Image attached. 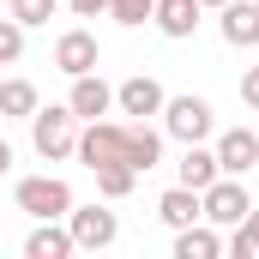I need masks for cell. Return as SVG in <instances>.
I'll return each instance as SVG.
<instances>
[{
    "label": "cell",
    "mask_w": 259,
    "mask_h": 259,
    "mask_svg": "<svg viewBox=\"0 0 259 259\" xmlns=\"http://www.w3.org/2000/svg\"><path fill=\"white\" fill-rule=\"evenodd\" d=\"M61 6H66V0H6V12H12V18H18L24 30H36V24H49V18H55Z\"/></svg>",
    "instance_id": "cell-21"
},
{
    "label": "cell",
    "mask_w": 259,
    "mask_h": 259,
    "mask_svg": "<svg viewBox=\"0 0 259 259\" xmlns=\"http://www.w3.org/2000/svg\"><path fill=\"white\" fill-rule=\"evenodd\" d=\"M199 6H211V12H217V6H223V0H199Z\"/></svg>",
    "instance_id": "cell-27"
},
{
    "label": "cell",
    "mask_w": 259,
    "mask_h": 259,
    "mask_svg": "<svg viewBox=\"0 0 259 259\" xmlns=\"http://www.w3.org/2000/svg\"><path fill=\"white\" fill-rule=\"evenodd\" d=\"M217 30H223L229 49H259V0H223Z\"/></svg>",
    "instance_id": "cell-8"
},
{
    "label": "cell",
    "mask_w": 259,
    "mask_h": 259,
    "mask_svg": "<svg viewBox=\"0 0 259 259\" xmlns=\"http://www.w3.org/2000/svg\"><path fill=\"white\" fill-rule=\"evenodd\" d=\"M151 6L157 0H109V18L127 24V30H139V24H151Z\"/></svg>",
    "instance_id": "cell-23"
},
{
    "label": "cell",
    "mask_w": 259,
    "mask_h": 259,
    "mask_svg": "<svg viewBox=\"0 0 259 259\" xmlns=\"http://www.w3.org/2000/svg\"><path fill=\"white\" fill-rule=\"evenodd\" d=\"M199 205H205V223H217V229H235V223L253 211V193L241 187V175H217V181L199 193Z\"/></svg>",
    "instance_id": "cell-6"
},
{
    "label": "cell",
    "mask_w": 259,
    "mask_h": 259,
    "mask_svg": "<svg viewBox=\"0 0 259 259\" xmlns=\"http://www.w3.org/2000/svg\"><path fill=\"white\" fill-rule=\"evenodd\" d=\"M66 229H72V247L78 253H103V247L121 241V217L103 211V205H72L66 211Z\"/></svg>",
    "instance_id": "cell-5"
},
{
    "label": "cell",
    "mask_w": 259,
    "mask_h": 259,
    "mask_svg": "<svg viewBox=\"0 0 259 259\" xmlns=\"http://www.w3.org/2000/svg\"><path fill=\"white\" fill-rule=\"evenodd\" d=\"M115 109H121V115H133V121L163 115V84H157V78H145V72H133L127 84H115Z\"/></svg>",
    "instance_id": "cell-10"
},
{
    "label": "cell",
    "mask_w": 259,
    "mask_h": 259,
    "mask_svg": "<svg viewBox=\"0 0 259 259\" xmlns=\"http://www.w3.org/2000/svg\"><path fill=\"white\" fill-rule=\"evenodd\" d=\"M199 18H205L199 0H157V6H151V24H157L169 42H187V36L199 30Z\"/></svg>",
    "instance_id": "cell-13"
},
{
    "label": "cell",
    "mask_w": 259,
    "mask_h": 259,
    "mask_svg": "<svg viewBox=\"0 0 259 259\" xmlns=\"http://www.w3.org/2000/svg\"><path fill=\"white\" fill-rule=\"evenodd\" d=\"M66 253H78L66 217H36V229L24 235V259H66Z\"/></svg>",
    "instance_id": "cell-12"
},
{
    "label": "cell",
    "mask_w": 259,
    "mask_h": 259,
    "mask_svg": "<svg viewBox=\"0 0 259 259\" xmlns=\"http://www.w3.org/2000/svg\"><path fill=\"white\" fill-rule=\"evenodd\" d=\"M30 145H36V157L42 163H61L78 151V115L66 109V103H36V115H30Z\"/></svg>",
    "instance_id": "cell-1"
},
{
    "label": "cell",
    "mask_w": 259,
    "mask_h": 259,
    "mask_svg": "<svg viewBox=\"0 0 259 259\" xmlns=\"http://www.w3.org/2000/svg\"><path fill=\"white\" fill-rule=\"evenodd\" d=\"M12 205H18L24 217H66V211H72V187H66L61 175H24V181L12 187Z\"/></svg>",
    "instance_id": "cell-3"
},
{
    "label": "cell",
    "mask_w": 259,
    "mask_h": 259,
    "mask_svg": "<svg viewBox=\"0 0 259 259\" xmlns=\"http://www.w3.org/2000/svg\"><path fill=\"white\" fill-rule=\"evenodd\" d=\"M66 109H72L78 121H103V115L115 109V91H109L97 72H78V78H72V91H66Z\"/></svg>",
    "instance_id": "cell-11"
},
{
    "label": "cell",
    "mask_w": 259,
    "mask_h": 259,
    "mask_svg": "<svg viewBox=\"0 0 259 259\" xmlns=\"http://www.w3.org/2000/svg\"><path fill=\"white\" fill-rule=\"evenodd\" d=\"M223 253V235H217V223H187V229H175V259H217Z\"/></svg>",
    "instance_id": "cell-17"
},
{
    "label": "cell",
    "mask_w": 259,
    "mask_h": 259,
    "mask_svg": "<svg viewBox=\"0 0 259 259\" xmlns=\"http://www.w3.org/2000/svg\"><path fill=\"white\" fill-rule=\"evenodd\" d=\"M84 169H103V163H127V121H84L78 133V151H72Z\"/></svg>",
    "instance_id": "cell-4"
},
{
    "label": "cell",
    "mask_w": 259,
    "mask_h": 259,
    "mask_svg": "<svg viewBox=\"0 0 259 259\" xmlns=\"http://www.w3.org/2000/svg\"><path fill=\"white\" fill-rule=\"evenodd\" d=\"M36 103H42V97H36L30 78H6V84H0V121H30Z\"/></svg>",
    "instance_id": "cell-18"
},
{
    "label": "cell",
    "mask_w": 259,
    "mask_h": 259,
    "mask_svg": "<svg viewBox=\"0 0 259 259\" xmlns=\"http://www.w3.org/2000/svg\"><path fill=\"white\" fill-rule=\"evenodd\" d=\"M6 169H12V145L0 139V175H6Z\"/></svg>",
    "instance_id": "cell-26"
},
{
    "label": "cell",
    "mask_w": 259,
    "mask_h": 259,
    "mask_svg": "<svg viewBox=\"0 0 259 259\" xmlns=\"http://www.w3.org/2000/svg\"><path fill=\"white\" fill-rule=\"evenodd\" d=\"M66 12L72 18H97V12H109V0H66Z\"/></svg>",
    "instance_id": "cell-25"
},
{
    "label": "cell",
    "mask_w": 259,
    "mask_h": 259,
    "mask_svg": "<svg viewBox=\"0 0 259 259\" xmlns=\"http://www.w3.org/2000/svg\"><path fill=\"white\" fill-rule=\"evenodd\" d=\"M223 247H229L235 259H259V205L235 223V229H229V241H223Z\"/></svg>",
    "instance_id": "cell-20"
},
{
    "label": "cell",
    "mask_w": 259,
    "mask_h": 259,
    "mask_svg": "<svg viewBox=\"0 0 259 259\" xmlns=\"http://www.w3.org/2000/svg\"><path fill=\"white\" fill-rule=\"evenodd\" d=\"M127 163L139 175H151L163 163V133L151 127V121H127Z\"/></svg>",
    "instance_id": "cell-15"
},
{
    "label": "cell",
    "mask_w": 259,
    "mask_h": 259,
    "mask_svg": "<svg viewBox=\"0 0 259 259\" xmlns=\"http://www.w3.org/2000/svg\"><path fill=\"white\" fill-rule=\"evenodd\" d=\"M241 103H247V109H259V66H247V72H241Z\"/></svg>",
    "instance_id": "cell-24"
},
{
    "label": "cell",
    "mask_w": 259,
    "mask_h": 259,
    "mask_svg": "<svg viewBox=\"0 0 259 259\" xmlns=\"http://www.w3.org/2000/svg\"><path fill=\"white\" fill-rule=\"evenodd\" d=\"M217 133V115H211V103L205 97H163V139H181V145H199V139H211Z\"/></svg>",
    "instance_id": "cell-2"
},
{
    "label": "cell",
    "mask_w": 259,
    "mask_h": 259,
    "mask_svg": "<svg viewBox=\"0 0 259 259\" xmlns=\"http://www.w3.org/2000/svg\"><path fill=\"white\" fill-rule=\"evenodd\" d=\"M91 175H97V193H103V199H127L133 181H139L133 163H103V169H91Z\"/></svg>",
    "instance_id": "cell-19"
},
{
    "label": "cell",
    "mask_w": 259,
    "mask_h": 259,
    "mask_svg": "<svg viewBox=\"0 0 259 259\" xmlns=\"http://www.w3.org/2000/svg\"><path fill=\"white\" fill-rule=\"evenodd\" d=\"M217 175H223V169H217V151H211L205 139L187 145V151H181V163H175V181H181V187H199V193H205Z\"/></svg>",
    "instance_id": "cell-14"
},
{
    "label": "cell",
    "mask_w": 259,
    "mask_h": 259,
    "mask_svg": "<svg viewBox=\"0 0 259 259\" xmlns=\"http://www.w3.org/2000/svg\"><path fill=\"white\" fill-rule=\"evenodd\" d=\"M211 151H217V169H223V175H241V181H247V175L259 169V133H253V127L217 133V145H211Z\"/></svg>",
    "instance_id": "cell-7"
},
{
    "label": "cell",
    "mask_w": 259,
    "mask_h": 259,
    "mask_svg": "<svg viewBox=\"0 0 259 259\" xmlns=\"http://www.w3.org/2000/svg\"><path fill=\"white\" fill-rule=\"evenodd\" d=\"M157 217H163L169 229H187V223H199V217H205V205H199V187H181V181H175L169 193L157 199Z\"/></svg>",
    "instance_id": "cell-16"
},
{
    "label": "cell",
    "mask_w": 259,
    "mask_h": 259,
    "mask_svg": "<svg viewBox=\"0 0 259 259\" xmlns=\"http://www.w3.org/2000/svg\"><path fill=\"white\" fill-rule=\"evenodd\" d=\"M97 61H103V42L78 24V30H61V42H55V66H61L66 78H78V72H97Z\"/></svg>",
    "instance_id": "cell-9"
},
{
    "label": "cell",
    "mask_w": 259,
    "mask_h": 259,
    "mask_svg": "<svg viewBox=\"0 0 259 259\" xmlns=\"http://www.w3.org/2000/svg\"><path fill=\"white\" fill-rule=\"evenodd\" d=\"M12 61H24V24L6 12L0 18V66H12Z\"/></svg>",
    "instance_id": "cell-22"
}]
</instances>
